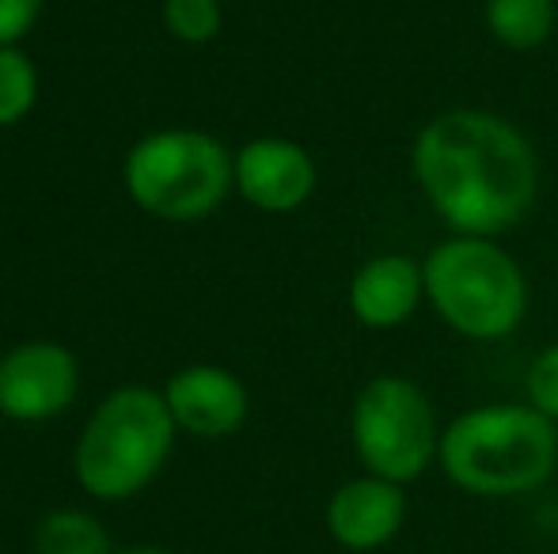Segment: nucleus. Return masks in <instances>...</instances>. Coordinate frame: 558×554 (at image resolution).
<instances>
[{"mask_svg":"<svg viewBox=\"0 0 558 554\" xmlns=\"http://www.w3.org/2000/svg\"><path fill=\"white\" fill-rule=\"evenodd\" d=\"M38 554H111L107 528L81 509H58L43 517L35 535Z\"/></svg>","mask_w":558,"mask_h":554,"instance_id":"13","label":"nucleus"},{"mask_svg":"<svg viewBox=\"0 0 558 554\" xmlns=\"http://www.w3.org/2000/svg\"><path fill=\"white\" fill-rule=\"evenodd\" d=\"M319 171L304 145L258 137L235 152V194L263 213H293L316 194Z\"/></svg>","mask_w":558,"mask_h":554,"instance_id":"8","label":"nucleus"},{"mask_svg":"<svg viewBox=\"0 0 558 554\" xmlns=\"http://www.w3.org/2000/svg\"><path fill=\"white\" fill-rule=\"evenodd\" d=\"M407 487L361 471L342 482L327 502V535L350 554L384 551L407 525Z\"/></svg>","mask_w":558,"mask_h":554,"instance_id":"9","label":"nucleus"},{"mask_svg":"<svg viewBox=\"0 0 558 554\" xmlns=\"http://www.w3.org/2000/svg\"><path fill=\"white\" fill-rule=\"evenodd\" d=\"M81 369L58 342H23L0 361V415L15 421L53 418L76 399Z\"/></svg>","mask_w":558,"mask_h":554,"instance_id":"7","label":"nucleus"},{"mask_svg":"<svg viewBox=\"0 0 558 554\" xmlns=\"http://www.w3.org/2000/svg\"><path fill=\"white\" fill-rule=\"evenodd\" d=\"M411 175L452 236H506L539 198V156L517 122L483 107L434 114L414 134Z\"/></svg>","mask_w":558,"mask_h":554,"instance_id":"1","label":"nucleus"},{"mask_svg":"<svg viewBox=\"0 0 558 554\" xmlns=\"http://www.w3.org/2000/svg\"><path fill=\"white\" fill-rule=\"evenodd\" d=\"M350 316L365 331H396L411 323L426 304V270L403 251H384L365 259L345 288Z\"/></svg>","mask_w":558,"mask_h":554,"instance_id":"10","label":"nucleus"},{"mask_svg":"<svg viewBox=\"0 0 558 554\" xmlns=\"http://www.w3.org/2000/svg\"><path fill=\"white\" fill-rule=\"evenodd\" d=\"M38 96V76L27 53L15 46L0 50V126H15L23 114L35 107Z\"/></svg>","mask_w":558,"mask_h":554,"instance_id":"14","label":"nucleus"},{"mask_svg":"<svg viewBox=\"0 0 558 554\" xmlns=\"http://www.w3.org/2000/svg\"><path fill=\"white\" fill-rule=\"evenodd\" d=\"M524 403L558 421V342L539 349L524 369Z\"/></svg>","mask_w":558,"mask_h":554,"instance_id":"16","label":"nucleus"},{"mask_svg":"<svg viewBox=\"0 0 558 554\" xmlns=\"http://www.w3.org/2000/svg\"><path fill=\"white\" fill-rule=\"evenodd\" d=\"M426 304L468 342H506L529 319V274L494 236H448L422 259Z\"/></svg>","mask_w":558,"mask_h":554,"instance_id":"3","label":"nucleus"},{"mask_svg":"<svg viewBox=\"0 0 558 554\" xmlns=\"http://www.w3.org/2000/svg\"><path fill=\"white\" fill-rule=\"evenodd\" d=\"M235 186V156L202 130H163L130 148L125 190L160 221H202Z\"/></svg>","mask_w":558,"mask_h":554,"instance_id":"5","label":"nucleus"},{"mask_svg":"<svg viewBox=\"0 0 558 554\" xmlns=\"http://www.w3.org/2000/svg\"><path fill=\"white\" fill-rule=\"evenodd\" d=\"M221 0H163V27L179 42H214L221 35Z\"/></svg>","mask_w":558,"mask_h":554,"instance_id":"15","label":"nucleus"},{"mask_svg":"<svg viewBox=\"0 0 558 554\" xmlns=\"http://www.w3.org/2000/svg\"><path fill=\"white\" fill-rule=\"evenodd\" d=\"M437 467L468 497H529L558 471V421L529 403L471 407L441 429Z\"/></svg>","mask_w":558,"mask_h":554,"instance_id":"2","label":"nucleus"},{"mask_svg":"<svg viewBox=\"0 0 558 554\" xmlns=\"http://www.w3.org/2000/svg\"><path fill=\"white\" fill-rule=\"evenodd\" d=\"M441 429L429 395L399 372L368 380L350 410V441L361 471L399 487L418 482L437 464Z\"/></svg>","mask_w":558,"mask_h":554,"instance_id":"6","label":"nucleus"},{"mask_svg":"<svg viewBox=\"0 0 558 554\" xmlns=\"http://www.w3.org/2000/svg\"><path fill=\"white\" fill-rule=\"evenodd\" d=\"M483 23L506 50H539L558 27V0H483Z\"/></svg>","mask_w":558,"mask_h":554,"instance_id":"12","label":"nucleus"},{"mask_svg":"<svg viewBox=\"0 0 558 554\" xmlns=\"http://www.w3.org/2000/svg\"><path fill=\"white\" fill-rule=\"evenodd\" d=\"M175 444V415L153 387H118L99 403L76 441V479L92 497L125 502L141 494Z\"/></svg>","mask_w":558,"mask_h":554,"instance_id":"4","label":"nucleus"},{"mask_svg":"<svg viewBox=\"0 0 558 554\" xmlns=\"http://www.w3.org/2000/svg\"><path fill=\"white\" fill-rule=\"evenodd\" d=\"M122 554H171V551H160V547H133V551H122Z\"/></svg>","mask_w":558,"mask_h":554,"instance_id":"18","label":"nucleus"},{"mask_svg":"<svg viewBox=\"0 0 558 554\" xmlns=\"http://www.w3.org/2000/svg\"><path fill=\"white\" fill-rule=\"evenodd\" d=\"M168 399L175 426L194 436H232L247 421V387L221 365H191L168 380Z\"/></svg>","mask_w":558,"mask_h":554,"instance_id":"11","label":"nucleus"},{"mask_svg":"<svg viewBox=\"0 0 558 554\" xmlns=\"http://www.w3.org/2000/svg\"><path fill=\"white\" fill-rule=\"evenodd\" d=\"M43 0H0V50L15 46L31 27H35Z\"/></svg>","mask_w":558,"mask_h":554,"instance_id":"17","label":"nucleus"}]
</instances>
